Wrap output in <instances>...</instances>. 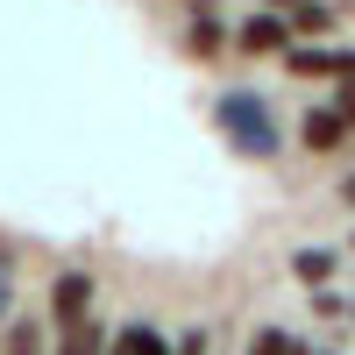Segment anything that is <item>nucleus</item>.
<instances>
[{"instance_id": "obj_1", "label": "nucleus", "mask_w": 355, "mask_h": 355, "mask_svg": "<svg viewBox=\"0 0 355 355\" xmlns=\"http://www.w3.org/2000/svg\"><path fill=\"white\" fill-rule=\"evenodd\" d=\"M220 128L242 142L249 157H270L277 150V128H270V114H263L256 93H220Z\"/></svg>"}, {"instance_id": "obj_2", "label": "nucleus", "mask_w": 355, "mask_h": 355, "mask_svg": "<svg viewBox=\"0 0 355 355\" xmlns=\"http://www.w3.org/2000/svg\"><path fill=\"white\" fill-rule=\"evenodd\" d=\"M50 306H57L64 327H71V320H85V306H93V277H85V270H64V277H57V291H50Z\"/></svg>"}, {"instance_id": "obj_3", "label": "nucleus", "mask_w": 355, "mask_h": 355, "mask_svg": "<svg viewBox=\"0 0 355 355\" xmlns=\"http://www.w3.org/2000/svg\"><path fill=\"white\" fill-rule=\"evenodd\" d=\"M234 43H242V50H256V57H263V50H284V43H291V28H284L277 15H249L242 28H234Z\"/></svg>"}, {"instance_id": "obj_4", "label": "nucleus", "mask_w": 355, "mask_h": 355, "mask_svg": "<svg viewBox=\"0 0 355 355\" xmlns=\"http://www.w3.org/2000/svg\"><path fill=\"white\" fill-rule=\"evenodd\" d=\"M341 135H348V121H341V107H320V114H306V150H334Z\"/></svg>"}, {"instance_id": "obj_5", "label": "nucleus", "mask_w": 355, "mask_h": 355, "mask_svg": "<svg viewBox=\"0 0 355 355\" xmlns=\"http://www.w3.org/2000/svg\"><path fill=\"white\" fill-rule=\"evenodd\" d=\"M291 71H355V50H291Z\"/></svg>"}, {"instance_id": "obj_6", "label": "nucleus", "mask_w": 355, "mask_h": 355, "mask_svg": "<svg viewBox=\"0 0 355 355\" xmlns=\"http://www.w3.org/2000/svg\"><path fill=\"white\" fill-rule=\"evenodd\" d=\"M114 355H171V341H164L157 327H128L121 341H114Z\"/></svg>"}, {"instance_id": "obj_7", "label": "nucleus", "mask_w": 355, "mask_h": 355, "mask_svg": "<svg viewBox=\"0 0 355 355\" xmlns=\"http://www.w3.org/2000/svg\"><path fill=\"white\" fill-rule=\"evenodd\" d=\"M57 355H100V327H93V320H71V327H64V348H57Z\"/></svg>"}, {"instance_id": "obj_8", "label": "nucleus", "mask_w": 355, "mask_h": 355, "mask_svg": "<svg viewBox=\"0 0 355 355\" xmlns=\"http://www.w3.org/2000/svg\"><path fill=\"white\" fill-rule=\"evenodd\" d=\"M249 355H306V348H299V341H291V334H284V327H263V334H256V348H249Z\"/></svg>"}, {"instance_id": "obj_9", "label": "nucleus", "mask_w": 355, "mask_h": 355, "mask_svg": "<svg viewBox=\"0 0 355 355\" xmlns=\"http://www.w3.org/2000/svg\"><path fill=\"white\" fill-rule=\"evenodd\" d=\"M192 57H220V28L199 21V28H192Z\"/></svg>"}, {"instance_id": "obj_10", "label": "nucleus", "mask_w": 355, "mask_h": 355, "mask_svg": "<svg viewBox=\"0 0 355 355\" xmlns=\"http://www.w3.org/2000/svg\"><path fill=\"white\" fill-rule=\"evenodd\" d=\"M299 270H306V277H327V270H334V256H320V249H306V256H299Z\"/></svg>"}, {"instance_id": "obj_11", "label": "nucleus", "mask_w": 355, "mask_h": 355, "mask_svg": "<svg viewBox=\"0 0 355 355\" xmlns=\"http://www.w3.org/2000/svg\"><path fill=\"white\" fill-rule=\"evenodd\" d=\"M178 355H206V334H185V348H178Z\"/></svg>"}, {"instance_id": "obj_12", "label": "nucleus", "mask_w": 355, "mask_h": 355, "mask_svg": "<svg viewBox=\"0 0 355 355\" xmlns=\"http://www.w3.org/2000/svg\"><path fill=\"white\" fill-rule=\"evenodd\" d=\"M8 291H15V277H8V270H0V299H8Z\"/></svg>"}]
</instances>
